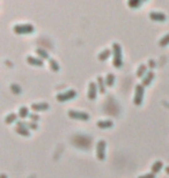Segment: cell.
<instances>
[{"mask_svg": "<svg viewBox=\"0 0 169 178\" xmlns=\"http://www.w3.org/2000/svg\"><path fill=\"white\" fill-rule=\"evenodd\" d=\"M28 129H29L28 126H18L15 129V132L19 133V134H21V135H23V136H29L30 135V131Z\"/></svg>", "mask_w": 169, "mask_h": 178, "instance_id": "7c38bea8", "label": "cell"}, {"mask_svg": "<svg viewBox=\"0 0 169 178\" xmlns=\"http://www.w3.org/2000/svg\"><path fill=\"white\" fill-rule=\"evenodd\" d=\"M137 178H155V174H153V172L145 174V175H141V176H138Z\"/></svg>", "mask_w": 169, "mask_h": 178, "instance_id": "d4e9b609", "label": "cell"}, {"mask_svg": "<svg viewBox=\"0 0 169 178\" xmlns=\"http://www.w3.org/2000/svg\"><path fill=\"white\" fill-rule=\"evenodd\" d=\"M144 93H145V88L142 84H137L136 86V94H135V102L136 105H141L142 99H144Z\"/></svg>", "mask_w": 169, "mask_h": 178, "instance_id": "277c9868", "label": "cell"}, {"mask_svg": "<svg viewBox=\"0 0 169 178\" xmlns=\"http://www.w3.org/2000/svg\"><path fill=\"white\" fill-rule=\"evenodd\" d=\"M35 30V28L30 23H22V24H15L14 31L16 34H30Z\"/></svg>", "mask_w": 169, "mask_h": 178, "instance_id": "7a4b0ae2", "label": "cell"}, {"mask_svg": "<svg viewBox=\"0 0 169 178\" xmlns=\"http://www.w3.org/2000/svg\"><path fill=\"white\" fill-rule=\"evenodd\" d=\"M69 117L78 119V120H89V114L84 111H78V110H69Z\"/></svg>", "mask_w": 169, "mask_h": 178, "instance_id": "5b68a950", "label": "cell"}, {"mask_svg": "<svg viewBox=\"0 0 169 178\" xmlns=\"http://www.w3.org/2000/svg\"><path fill=\"white\" fill-rule=\"evenodd\" d=\"M105 84L109 87H112L115 84V75L112 73H108L107 78H105Z\"/></svg>", "mask_w": 169, "mask_h": 178, "instance_id": "ac0fdd59", "label": "cell"}, {"mask_svg": "<svg viewBox=\"0 0 169 178\" xmlns=\"http://www.w3.org/2000/svg\"><path fill=\"white\" fill-rule=\"evenodd\" d=\"M16 118H18V114H14V112H12V114L6 116V118H5V123H6V124H11V123L16 120Z\"/></svg>", "mask_w": 169, "mask_h": 178, "instance_id": "44dd1931", "label": "cell"}, {"mask_svg": "<svg viewBox=\"0 0 169 178\" xmlns=\"http://www.w3.org/2000/svg\"><path fill=\"white\" fill-rule=\"evenodd\" d=\"M97 84H99V88H100V91L102 94L105 93V80L102 78V76H97Z\"/></svg>", "mask_w": 169, "mask_h": 178, "instance_id": "e0dca14e", "label": "cell"}, {"mask_svg": "<svg viewBox=\"0 0 169 178\" xmlns=\"http://www.w3.org/2000/svg\"><path fill=\"white\" fill-rule=\"evenodd\" d=\"M154 79V72L153 71H148L146 75L142 78V81H141V84L144 87H146V86H150L152 84V81Z\"/></svg>", "mask_w": 169, "mask_h": 178, "instance_id": "30bf717a", "label": "cell"}, {"mask_svg": "<svg viewBox=\"0 0 169 178\" xmlns=\"http://www.w3.org/2000/svg\"><path fill=\"white\" fill-rule=\"evenodd\" d=\"M29 114H29V110H28L27 106H21V108H20L19 116L21 118H26V117H28Z\"/></svg>", "mask_w": 169, "mask_h": 178, "instance_id": "7402d4cb", "label": "cell"}, {"mask_svg": "<svg viewBox=\"0 0 169 178\" xmlns=\"http://www.w3.org/2000/svg\"><path fill=\"white\" fill-rule=\"evenodd\" d=\"M12 90L14 91L15 94H21V88H20V86H18L16 84H12Z\"/></svg>", "mask_w": 169, "mask_h": 178, "instance_id": "cb8c5ba5", "label": "cell"}, {"mask_svg": "<svg viewBox=\"0 0 169 178\" xmlns=\"http://www.w3.org/2000/svg\"><path fill=\"white\" fill-rule=\"evenodd\" d=\"M150 18L153 21H160V22H163L167 20V15H166L163 12H158V11H153L150 13Z\"/></svg>", "mask_w": 169, "mask_h": 178, "instance_id": "52a82bcc", "label": "cell"}, {"mask_svg": "<svg viewBox=\"0 0 169 178\" xmlns=\"http://www.w3.org/2000/svg\"><path fill=\"white\" fill-rule=\"evenodd\" d=\"M96 125L99 126L100 129H109V127H112L114 126V123L112 120H99L96 123Z\"/></svg>", "mask_w": 169, "mask_h": 178, "instance_id": "4fadbf2b", "label": "cell"}, {"mask_svg": "<svg viewBox=\"0 0 169 178\" xmlns=\"http://www.w3.org/2000/svg\"><path fill=\"white\" fill-rule=\"evenodd\" d=\"M146 74H147V66L145 64H140L138 69H137V76L141 78V76L146 75Z\"/></svg>", "mask_w": 169, "mask_h": 178, "instance_id": "9a60e30c", "label": "cell"}, {"mask_svg": "<svg viewBox=\"0 0 169 178\" xmlns=\"http://www.w3.org/2000/svg\"><path fill=\"white\" fill-rule=\"evenodd\" d=\"M49 65H50V67L52 71H54V72L59 71V64H58V61L56 60V59L50 58V59H49Z\"/></svg>", "mask_w": 169, "mask_h": 178, "instance_id": "d6986e66", "label": "cell"}, {"mask_svg": "<svg viewBox=\"0 0 169 178\" xmlns=\"http://www.w3.org/2000/svg\"><path fill=\"white\" fill-rule=\"evenodd\" d=\"M77 96V91L74 89H69V90H66L64 93H60V94L57 95V99L59 102H65V101H69V99H72Z\"/></svg>", "mask_w": 169, "mask_h": 178, "instance_id": "8992f818", "label": "cell"}, {"mask_svg": "<svg viewBox=\"0 0 169 178\" xmlns=\"http://www.w3.org/2000/svg\"><path fill=\"white\" fill-rule=\"evenodd\" d=\"M0 178H7V176L5 174H1V176H0Z\"/></svg>", "mask_w": 169, "mask_h": 178, "instance_id": "f546056e", "label": "cell"}, {"mask_svg": "<svg viewBox=\"0 0 169 178\" xmlns=\"http://www.w3.org/2000/svg\"><path fill=\"white\" fill-rule=\"evenodd\" d=\"M150 66H151V67H155V61L151 59V60H150Z\"/></svg>", "mask_w": 169, "mask_h": 178, "instance_id": "f1b7e54d", "label": "cell"}, {"mask_svg": "<svg viewBox=\"0 0 169 178\" xmlns=\"http://www.w3.org/2000/svg\"><path fill=\"white\" fill-rule=\"evenodd\" d=\"M162 167H163V162H162L161 160H158V161H155L153 163V165H152V172L153 174H156L159 171L161 170Z\"/></svg>", "mask_w": 169, "mask_h": 178, "instance_id": "5bb4252c", "label": "cell"}, {"mask_svg": "<svg viewBox=\"0 0 169 178\" xmlns=\"http://www.w3.org/2000/svg\"><path fill=\"white\" fill-rule=\"evenodd\" d=\"M110 50L109 49H105V50H103L102 52H100L99 53V59L100 60H107L108 58H109V56H110Z\"/></svg>", "mask_w": 169, "mask_h": 178, "instance_id": "ffe728a7", "label": "cell"}, {"mask_svg": "<svg viewBox=\"0 0 169 178\" xmlns=\"http://www.w3.org/2000/svg\"><path fill=\"white\" fill-rule=\"evenodd\" d=\"M159 44H160V46H166L167 44H169V34H166L165 36L160 39Z\"/></svg>", "mask_w": 169, "mask_h": 178, "instance_id": "603a6c76", "label": "cell"}, {"mask_svg": "<svg viewBox=\"0 0 169 178\" xmlns=\"http://www.w3.org/2000/svg\"><path fill=\"white\" fill-rule=\"evenodd\" d=\"M29 117H30V119L34 121V123H35V121H37L39 119V116L37 114H29Z\"/></svg>", "mask_w": 169, "mask_h": 178, "instance_id": "484cf974", "label": "cell"}, {"mask_svg": "<svg viewBox=\"0 0 169 178\" xmlns=\"http://www.w3.org/2000/svg\"><path fill=\"white\" fill-rule=\"evenodd\" d=\"M112 52H114V66L117 68L123 66V52L122 46L118 43H112Z\"/></svg>", "mask_w": 169, "mask_h": 178, "instance_id": "6da1fadb", "label": "cell"}, {"mask_svg": "<svg viewBox=\"0 0 169 178\" xmlns=\"http://www.w3.org/2000/svg\"><path fill=\"white\" fill-rule=\"evenodd\" d=\"M105 147H107V142L104 140H99L96 145V156L97 160L103 161L105 159Z\"/></svg>", "mask_w": 169, "mask_h": 178, "instance_id": "3957f363", "label": "cell"}, {"mask_svg": "<svg viewBox=\"0 0 169 178\" xmlns=\"http://www.w3.org/2000/svg\"><path fill=\"white\" fill-rule=\"evenodd\" d=\"M35 51L37 53V56H39L41 59H50V58H49V53L46 52V50L42 49V48H37Z\"/></svg>", "mask_w": 169, "mask_h": 178, "instance_id": "2e32d148", "label": "cell"}, {"mask_svg": "<svg viewBox=\"0 0 169 178\" xmlns=\"http://www.w3.org/2000/svg\"><path fill=\"white\" fill-rule=\"evenodd\" d=\"M96 95H97V84L92 81V82H89V87H88V99H95Z\"/></svg>", "mask_w": 169, "mask_h": 178, "instance_id": "ba28073f", "label": "cell"}, {"mask_svg": "<svg viewBox=\"0 0 169 178\" xmlns=\"http://www.w3.org/2000/svg\"><path fill=\"white\" fill-rule=\"evenodd\" d=\"M127 5H129V6H131V7H136V6L140 5V1H139V0H136V1H129V3H127Z\"/></svg>", "mask_w": 169, "mask_h": 178, "instance_id": "4316f807", "label": "cell"}, {"mask_svg": "<svg viewBox=\"0 0 169 178\" xmlns=\"http://www.w3.org/2000/svg\"><path fill=\"white\" fill-rule=\"evenodd\" d=\"M28 127H29V129H33V130H37V129H38L37 124H35L34 121H30V123H28Z\"/></svg>", "mask_w": 169, "mask_h": 178, "instance_id": "83f0119b", "label": "cell"}, {"mask_svg": "<svg viewBox=\"0 0 169 178\" xmlns=\"http://www.w3.org/2000/svg\"><path fill=\"white\" fill-rule=\"evenodd\" d=\"M49 103L46 102H39V103H33L31 104V109L34 111H44L49 109Z\"/></svg>", "mask_w": 169, "mask_h": 178, "instance_id": "9c48e42d", "label": "cell"}, {"mask_svg": "<svg viewBox=\"0 0 169 178\" xmlns=\"http://www.w3.org/2000/svg\"><path fill=\"white\" fill-rule=\"evenodd\" d=\"M166 172L169 175V165H168V167H166Z\"/></svg>", "mask_w": 169, "mask_h": 178, "instance_id": "4dcf8cb0", "label": "cell"}, {"mask_svg": "<svg viewBox=\"0 0 169 178\" xmlns=\"http://www.w3.org/2000/svg\"><path fill=\"white\" fill-rule=\"evenodd\" d=\"M27 61L30 65H33V66H39V67H41V66H43V65H44V63H43V59H41V58H37V57H33V56H28Z\"/></svg>", "mask_w": 169, "mask_h": 178, "instance_id": "8fae6325", "label": "cell"}]
</instances>
